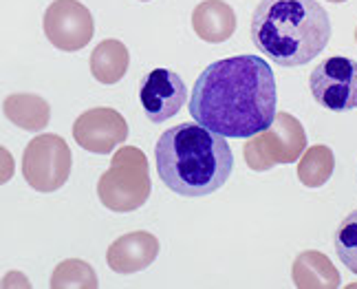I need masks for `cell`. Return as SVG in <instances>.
<instances>
[{
	"label": "cell",
	"mask_w": 357,
	"mask_h": 289,
	"mask_svg": "<svg viewBox=\"0 0 357 289\" xmlns=\"http://www.w3.org/2000/svg\"><path fill=\"white\" fill-rule=\"evenodd\" d=\"M276 77L260 56H234L212 62L197 77L190 115L212 133L250 140L276 117Z\"/></svg>",
	"instance_id": "6da1fadb"
},
{
	"label": "cell",
	"mask_w": 357,
	"mask_h": 289,
	"mask_svg": "<svg viewBox=\"0 0 357 289\" xmlns=\"http://www.w3.org/2000/svg\"><path fill=\"white\" fill-rule=\"evenodd\" d=\"M328 3H347V0H328Z\"/></svg>",
	"instance_id": "d6986e66"
},
{
	"label": "cell",
	"mask_w": 357,
	"mask_h": 289,
	"mask_svg": "<svg viewBox=\"0 0 357 289\" xmlns=\"http://www.w3.org/2000/svg\"><path fill=\"white\" fill-rule=\"evenodd\" d=\"M43 24L49 43L60 51L84 49L95 34V20L79 0H53Z\"/></svg>",
	"instance_id": "ba28073f"
},
{
	"label": "cell",
	"mask_w": 357,
	"mask_h": 289,
	"mask_svg": "<svg viewBox=\"0 0 357 289\" xmlns=\"http://www.w3.org/2000/svg\"><path fill=\"white\" fill-rule=\"evenodd\" d=\"M73 168V155L60 135H38L24 146L22 175L24 181L38 192H56L66 181Z\"/></svg>",
	"instance_id": "8992f818"
},
{
	"label": "cell",
	"mask_w": 357,
	"mask_h": 289,
	"mask_svg": "<svg viewBox=\"0 0 357 289\" xmlns=\"http://www.w3.org/2000/svg\"><path fill=\"white\" fill-rule=\"evenodd\" d=\"M192 29L210 45L227 43L236 31V13L225 0H203L192 11Z\"/></svg>",
	"instance_id": "7c38bea8"
},
{
	"label": "cell",
	"mask_w": 357,
	"mask_h": 289,
	"mask_svg": "<svg viewBox=\"0 0 357 289\" xmlns=\"http://www.w3.org/2000/svg\"><path fill=\"white\" fill-rule=\"evenodd\" d=\"M188 91L183 80L170 68H155L139 84V102L146 117L153 124H161L174 117L183 108Z\"/></svg>",
	"instance_id": "30bf717a"
},
{
	"label": "cell",
	"mask_w": 357,
	"mask_h": 289,
	"mask_svg": "<svg viewBox=\"0 0 357 289\" xmlns=\"http://www.w3.org/2000/svg\"><path fill=\"white\" fill-rule=\"evenodd\" d=\"M355 43H357V29H355Z\"/></svg>",
	"instance_id": "ffe728a7"
},
{
	"label": "cell",
	"mask_w": 357,
	"mask_h": 289,
	"mask_svg": "<svg viewBox=\"0 0 357 289\" xmlns=\"http://www.w3.org/2000/svg\"><path fill=\"white\" fill-rule=\"evenodd\" d=\"M331 18L318 0H260L252 16V40L278 66H302L331 40Z\"/></svg>",
	"instance_id": "3957f363"
},
{
	"label": "cell",
	"mask_w": 357,
	"mask_h": 289,
	"mask_svg": "<svg viewBox=\"0 0 357 289\" xmlns=\"http://www.w3.org/2000/svg\"><path fill=\"white\" fill-rule=\"evenodd\" d=\"M291 279L300 289H335L342 283L340 272L331 263V258L315 250H307L296 256Z\"/></svg>",
	"instance_id": "4fadbf2b"
},
{
	"label": "cell",
	"mask_w": 357,
	"mask_h": 289,
	"mask_svg": "<svg viewBox=\"0 0 357 289\" xmlns=\"http://www.w3.org/2000/svg\"><path fill=\"white\" fill-rule=\"evenodd\" d=\"M153 190L148 157L137 146H121L98 181V197L113 212L139 210Z\"/></svg>",
	"instance_id": "277c9868"
},
{
	"label": "cell",
	"mask_w": 357,
	"mask_h": 289,
	"mask_svg": "<svg viewBox=\"0 0 357 289\" xmlns=\"http://www.w3.org/2000/svg\"><path fill=\"white\" fill-rule=\"evenodd\" d=\"M335 170V155L328 146H311L300 157L298 163V179L307 188H320Z\"/></svg>",
	"instance_id": "2e32d148"
},
{
	"label": "cell",
	"mask_w": 357,
	"mask_h": 289,
	"mask_svg": "<svg viewBox=\"0 0 357 289\" xmlns=\"http://www.w3.org/2000/svg\"><path fill=\"white\" fill-rule=\"evenodd\" d=\"M157 172L178 197H208L234 170V153L223 135L201 124H178L161 133L155 146Z\"/></svg>",
	"instance_id": "7a4b0ae2"
},
{
	"label": "cell",
	"mask_w": 357,
	"mask_h": 289,
	"mask_svg": "<svg viewBox=\"0 0 357 289\" xmlns=\"http://www.w3.org/2000/svg\"><path fill=\"white\" fill-rule=\"evenodd\" d=\"M98 274L82 258H66L51 274V289H98Z\"/></svg>",
	"instance_id": "e0dca14e"
},
{
	"label": "cell",
	"mask_w": 357,
	"mask_h": 289,
	"mask_svg": "<svg viewBox=\"0 0 357 289\" xmlns=\"http://www.w3.org/2000/svg\"><path fill=\"white\" fill-rule=\"evenodd\" d=\"M335 254L349 272L357 274V210L342 218L333 237Z\"/></svg>",
	"instance_id": "ac0fdd59"
},
{
	"label": "cell",
	"mask_w": 357,
	"mask_h": 289,
	"mask_svg": "<svg viewBox=\"0 0 357 289\" xmlns=\"http://www.w3.org/2000/svg\"><path fill=\"white\" fill-rule=\"evenodd\" d=\"M159 239L150 232H128L111 243L106 263L117 274H137L155 263L159 256Z\"/></svg>",
	"instance_id": "8fae6325"
},
{
	"label": "cell",
	"mask_w": 357,
	"mask_h": 289,
	"mask_svg": "<svg viewBox=\"0 0 357 289\" xmlns=\"http://www.w3.org/2000/svg\"><path fill=\"white\" fill-rule=\"evenodd\" d=\"M5 117L22 131L38 133L49 126L51 106L45 98L36 93H11L3 102Z\"/></svg>",
	"instance_id": "5bb4252c"
},
{
	"label": "cell",
	"mask_w": 357,
	"mask_h": 289,
	"mask_svg": "<svg viewBox=\"0 0 357 289\" xmlns=\"http://www.w3.org/2000/svg\"><path fill=\"white\" fill-rule=\"evenodd\" d=\"M313 100L326 111L342 113L357 108V60L347 56L326 58L309 75Z\"/></svg>",
	"instance_id": "52a82bcc"
},
{
	"label": "cell",
	"mask_w": 357,
	"mask_h": 289,
	"mask_svg": "<svg viewBox=\"0 0 357 289\" xmlns=\"http://www.w3.org/2000/svg\"><path fill=\"white\" fill-rule=\"evenodd\" d=\"M91 75L100 82V84H117V82L126 75L130 64V53L121 40H102L91 53Z\"/></svg>",
	"instance_id": "9a60e30c"
},
{
	"label": "cell",
	"mask_w": 357,
	"mask_h": 289,
	"mask_svg": "<svg viewBox=\"0 0 357 289\" xmlns=\"http://www.w3.org/2000/svg\"><path fill=\"white\" fill-rule=\"evenodd\" d=\"M307 150V133L298 117L289 113H276L271 126L250 137L243 146L247 168L256 172L271 170L280 163H294Z\"/></svg>",
	"instance_id": "5b68a950"
},
{
	"label": "cell",
	"mask_w": 357,
	"mask_h": 289,
	"mask_svg": "<svg viewBox=\"0 0 357 289\" xmlns=\"http://www.w3.org/2000/svg\"><path fill=\"white\" fill-rule=\"evenodd\" d=\"M73 140L89 153L108 155L128 140V124L115 108H89L73 121Z\"/></svg>",
	"instance_id": "9c48e42d"
},
{
	"label": "cell",
	"mask_w": 357,
	"mask_h": 289,
	"mask_svg": "<svg viewBox=\"0 0 357 289\" xmlns=\"http://www.w3.org/2000/svg\"><path fill=\"white\" fill-rule=\"evenodd\" d=\"M142 3H148V0H142Z\"/></svg>",
	"instance_id": "44dd1931"
}]
</instances>
